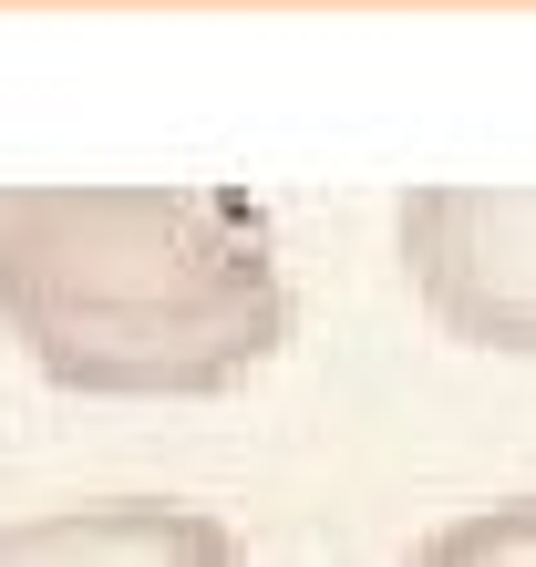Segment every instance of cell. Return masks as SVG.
<instances>
[{
  "label": "cell",
  "instance_id": "6da1fadb",
  "mask_svg": "<svg viewBox=\"0 0 536 567\" xmlns=\"http://www.w3.org/2000/svg\"><path fill=\"white\" fill-rule=\"evenodd\" d=\"M289 320V258L227 186H0V330L52 392L217 403Z\"/></svg>",
  "mask_w": 536,
  "mask_h": 567
},
{
  "label": "cell",
  "instance_id": "7a4b0ae2",
  "mask_svg": "<svg viewBox=\"0 0 536 567\" xmlns=\"http://www.w3.org/2000/svg\"><path fill=\"white\" fill-rule=\"evenodd\" d=\"M392 258L444 341L536 361V186H413Z\"/></svg>",
  "mask_w": 536,
  "mask_h": 567
},
{
  "label": "cell",
  "instance_id": "3957f363",
  "mask_svg": "<svg viewBox=\"0 0 536 567\" xmlns=\"http://www.w3.org/2000/svg\"><path fill=\"white\" fill-rule=\"evenodd\" d=\"M0 567H248V537L186 495H93V506L11 516Z\"/></svg>",
  "mask_w": 536,
  "mask_h": 567
},
{
  "label": "cell",
  "instance_id": "277c9868",
  "mask_svg": "<svg viewBox=\"0 0 536 567\" xmlns=\"http://www.w3.org/2000/svg\"><path fill=\"white\" fill-rule=\"evenodd\" d=\"M402 567H536V495H506V506H475V516L433 526Z\"/></svg>",
  "mask_w": 536,
  "mask_h": 567
}]
</instances>
